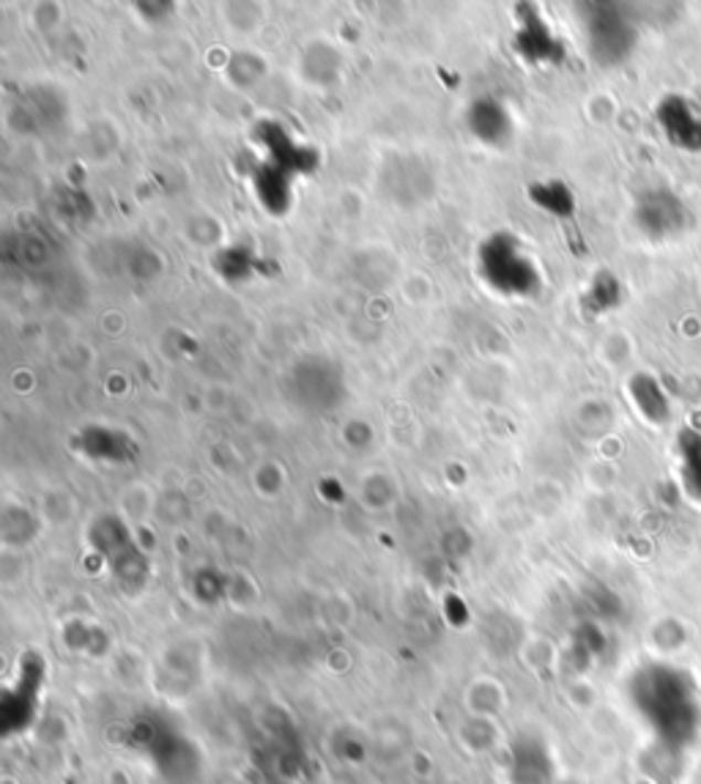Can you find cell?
<instances>
[{
    "label": "cell",
    "mask_w": 701,
    "mask_h": 784,
    "mask_svg": "<svg viewBox=\"0 0 701 784\" xmlns=\"http://www.w3.org/2000/svg\"><path fill=\"white\" fill-rule=\"evenodd\" d=\"M638 710L652 735L671 752H688L701 738V691L691 672L652 664L636 680Z\"/></svg>",
    "instance_id": "6da1fadb"
},
{
    "label": "cell",
    "mask_w": 701,
    "mask_h": 784,
    "mask_svg": "<svg viewBox=\"0 0 701 784\" xmlns=\"http://www.w3.org/2000/svg\"><path fill=\"white\" fill-rule=\"evenodd\" d=\"M460 706H464L469 719L491 721V724H496V721L510 710V689L504 686V680L496 678L491 672L475 675V678L464 686Z\"/></svg>",
    "instance_id": "7a4b0ae2"
}]
</instances>
